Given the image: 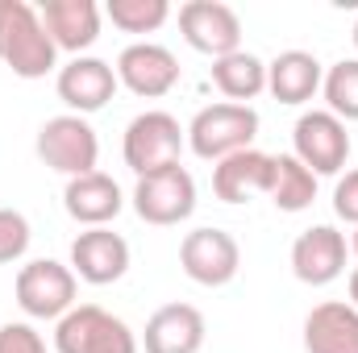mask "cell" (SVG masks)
Here are the masks:
<instances>
[{
  "label": "cell",
  "mask_w": 358,
  "mask_h": 353,
  "mask_svg": "<svg viewBox=\"0 0 358 353\" xmlns=\"http://www.w3.org/2000/svg\"><path fill=\"white\" fill-rule=\"evenodd\" d=\"M0 63L21 80H42L59 67V46L25 0H0Z\"/></svg>",
  "instance_id": "obj_1"
},
{
  "label": "cell",
  "mask_w": 358,
  "mask_h": 353,
  "mask_svg": "<svg viewBox=\"0 0 358 353\" xmlns=\"http://www.w3.org/2000/svg\"><path fill=\"white\" fill-rule=\"evenodd\" d=\"M255 133H259V112L250 104H208L192 117L187 125V146L196 158L204 163H221L229 154H242L255 146Z\"/></svg>",
  "instance_id": "obj_2"
},
{
  "label": "cell",
  "mask_w": 358,
  "mask_h": 353,
  "mask_svg": "<svg viewBox=\"0 0 358 353\" xmlns=\"http://www.w3.org/2000/svg\"><path fill=\"white\" fill-rule=\"evenodd\" d=\"M183 142H187V129L176 117L163 112V108H150V112L129 121L121 154H125V167L142 179V175H155V171H167V167H179Z\"/></svg>",
  "instance_id": "obj_3"
},
{
  "label": "cell",
  "mask_w": 358,
  "mask_h": 353,
  "mask_svg": "<svg viewBox=\"0 0 358 353\" xmlns=\"http://www.w3.org/2000/svg\"><path fill=\"white\" fill-rule=\"evenodd\" d=\"M55 350L59 353H138V337L129 324L96 303H76L59 329H55Z\"/></svg>",
  "instance_id": "obj_4"
},
{
  "label": "cell",
  "mask_w": 358,
  "mask_h": 353,
  "mask_svg": "<svg viewBox=\"0 0 358 353\" xmlns=\"http://www.w3.org/2000/svg\"><path fill=\"white\" fill-rule=\"evenodd\" d=\"M17 303L25 316L34 320H63L71 308H76V291H80V278L76 270L55 258H38V262H25L17 270Z\"/></svg>",
  "instance_id": "obj_5"
},
{
  "label": "cell",
  "mask_w": 358,
  "mask_h": 353,
  "mask_svg": "<svg viewBox=\"0 0 358 353\" xmlns=\"http://www.w3.org/2000/svg\"><path fill=\"white\" fill-rule=\"evenodd\" d=\"M38 158L50 171H59V175H67V179L92 175L96 158H100V137L88 125V117H76V112L50 117L38 129Z\"/></svg>",
  "instance_id": "obj_6"
},
{
  "label": "cell",
  "mask_w": 358,
  "mask_h": 353,
  "mask_svg": "<svg viewBox=\"0 0 358 353\" xmlns=\"http://www.w3.org/2000/svg\"><path fill=\"white\" fill-rule=\"evenodd\" d=\"M292 154L313 171V175H338L350 158V133L346 121H338L329 108H313L296 121L292 129Z\"/></svg>",
  "instance_id": "obj_7"
},
{
  "label": "cell",
  "mask_w": 358,
  "mask_h": 353,
  "mask_svg": "<svg viewBox=\"0 0 358 353\" xmlns=\"http://www.w3.org/2000/svg\"><path fill=\"white\" fill-rule=\"evenodd\" d=\"M134 212L146 225H179L196 212V179L183 167H167L155 175H142L134 187Z\"/></svg>",
  "instance_id": "obj_8"
},
{
  "label": "cell",
  "mask_w": 358,
  "mask_h": 353,
  "mask_svg": "<svg viewBox=\"0 0 358 353\" xmlns=\"http://www.w3.org/2000/svg\"><path fill=\"white\" fill-rule=\"evenodd\" d=\"M179 266L192 283L200 287H225L234 283L238 266H242V250L234 241V233L225 229H192L179 246Z\"/></svg>",
  "instance_id": "obj_9"
},
{
  "label": "cell",
  "mask_w": 358,
  "mask_h": 353,
  "mask_svg": "<svg viewBox=\"0 0 358 353\" xmlns=\"http://www.w3.org/2000/svg\"><path fill=\"white\" fill-rule=\"evenodd\" d=\"M179 29H183V42L208 59H225L242 50V21L221 0H187L179 8Z\"/></svg>",
  "instance_id": "obj_10"
},
{
  "label": "cell",
  "mask_w": 358,
  "mask_h": 353,
  "mask_svg": "<svg viewBox=\"0 0 358 353\" xmlns=\"http://www.w3.org/2000/svg\"><path fill=\"white\" fill-rule=\"evenodd\" d=\"M117 80L134 96L159 100L179 84V59L159 42H134L117 54Z\"/></svg>",
  "instance_id": "obj_11"
},
{
  "label": "cell",
  "mask_w": 358,
  "mask_h": 353,
  "mask_svg": "<svg viewBox=\"0 0 358 353\" xmlns=\"http://www.w3.org/2000/svg\"><path fill=\"white\" fill-rule=\"evenodd\" d=\"M55 88H59V100H63L76 117H88V112H100V108L117 96L121 80H117V67H108L104 59L80 54V59H71L67 67H59Z\"/></svg>",
  "instance_id": "obj_12"
},
{
  "label": "cell",
  "mask_w": 358,
  "mask_h": 353,
  "mask_svg": "<svg viewBox=\"0 0 358 353\" xmlns=\"http://www.w3.org/2000/svg\"><path fill=\"white\" fill-rule=\"evenodd\" d=\"M346 270V237L334 225H313L292 241V274L308 287H325Z\"/></svg>",
  "instance_id": "obj_13"
},
{
  "label": "cell",
  "mask_w": 358,
  "mask_h": 353,
  "mask_svg": "<svg viewBox=\"0 0 358 353\" xmlns=\"http://www.w3.org/2000/svg\"><path fill=\"white\" fill-rule=\"evenodd\" d=\"M71 270L92 287H108L129 270V241L113 229H88L71 241Z\"/></svg>",
  "instance_id": "obj_14"
},
{
  "label": "cell",
  "mask_w": 358,
  "mask_h": 353,
  "mask_svg": "<svg viewBox=\"0 0 358 353\" xmlns=\"http://www.w3.org/2000/svg\"><path fill=\"white\" fill-rule=\"evenodd\" d=\"M63 208H67L71 220H80V225H88V229H104L108 220L121 216L125 195H121V187H117L113 175L92 171V175L67 179V187H63Z\"/></svg>",
  "instance_id": "obj_15"
},
{
  "label": "cell",
  "mask_w": 358,
  "mask_h": 353,
  "mask_svg": "<svg viewBox=\"0 0 358 353\" xmlns=\"http://www.w3.org/2000/svg\"><path fill=\"white\" fill-rule=\"evenodd\" d=\"M146 353H200L204 345V316L192 303H163L142 333Z\"/></svg>",
  "instance_id": "obj_16"
},
{
  "label": "cell",
  "mask_w": 358,
  "mask_h": 353,
  "mask_svg": "<svg viewBox=\"0 0 358 353\" xmlns=\"http://www.w3.org/2000/svg\"><path fill=\"white\" fill-rule=\"evenodd\" d=\"M308 353H358V308L346 299H325L304 316Z\"/></svg>",
  "instance_id": "obj_17"
},
{
  "label": "cell",
  "mask_w": 358,
  "mask_h": 353,
  "mask_svg": "<svg viewBox=\"0 0 358 353\" xmlns=\"http://www.w3.org/2000/svg\"><path fill=\"white\" fill-rule=\"evenodd\" d=\"M38 13H42L46 33L55 38V46L71 50L76 59L100 38V8L92 0H46Z\"/></svg>",
  "instance_id": "obj_18"
},
{
  "label": "cell",
  "mask_w": 358,
  "mask_h": 353,
  "mask_svg": "<svg viewBox=\"0 0 358 353\" xmlns=\"http://www.w3.org/2000/svg\"><path fill=\"white\" fill-rule=\"evenodd\" d=\"M321 84H325V71L308 50H283L267 63V91L279 104H304L321 91Z\"/></svg>",
  "instance_id": "obj_19"
},
{
  "label": "cell",
  "mask_w": 358,
  "mask_h": 353,
  "mask_svg": "<svg viewBox=\"0 0 358 353\" xmlns=\"http://www.w3.org/2000/svg\"><path fill=\"white\" fill-rule=\"evenodd\" d=\"M267 179H271V154L250 146V150L229 154L213 167V191L225 204H246V195H255V191L267 195Z\"/></svg>",
  "instance_id": "obj_20"
},
{
  "label": "cell",
  "mask_w": 358,
  "mask_h": 353,
  "mask_svg": "<svg viewBox=\"0 0 358 353\" xmlns=\"http://www.w3.org/2000/svg\"><path fill=\"white\" fill-rule=\"evenodd\" d=\"M267 200L279 212H304L317 200V175L296 154H271Z\"/></svg>",
  "instance_id": "obj_21"
},
{
  "label": "cell",
  "mask_w": 358,
  "mask_h": 353,
  "mask_svg": "<svg viewBox=\"0 0 358 353\" xmlns=\"http://www.w3.org/2000/svg\"><path fill=\"white\" fill-rule=\"evenodd\" d=\"M213 84L221 96H229V104H250L267 91V63L250 50H234L225 59H213Z\"/></svg>",
  "instance_id": "obj_22"
},
{
  "label": "cell",
  "mask_w": 358,
  "mask_h": 353,
  "mask_svg": "<svg viewBox=\"0 0 358 353\" xmlns=\"http://www.w3.org/2000/svg\"><path fill=\"white\" fill-rule=\"evenodd\" d=\"M325 100L338 121H358V59H342L325 71Z\"/></svg>",
  "instance_id": "obj_23"
},
{
  "label": "cell",
  "mask_w": 358,
  "mask_h": 353,
  "mask_svg": "<svg viewBox=\"0 0 358 353\" xmlns=\"http://www.w3.org/2000/svg\"><path fill=\"white\" fill-rule=\"evenodd\" d=\"M108 21L125 33H155L167 17H171V4L167 0H108Z\"/></svg>",
  "instance_id": "obj_24"
},
{
  "label": "cell",
  "mask_w": 358,
  "mask_h": 353,
  "mask_svg": "<svg viewBox=\"0 0 358 353\" xmlns=\"http://www.w3.org/2000/svg\"><path fill=\"white\" fill-rule=\"evenodd\" d=\"M29 250V220L17 208H0V266L21 262Z\"/></svg>",
  "instance_id": "obj_25"
},
{
  "label": "cell",
  "mask_w": 358,
  "mask_h": 353,
  "mask_svg": "<svg viewBox=\"0 0 358 353\" xmlns=\"http://www.w3.org/2000/svg\"><path fill=\"white\" fill-rule=\"evenodd\" d=\"M0 353H46V341L34 324L8 320V324H0Z\"/></svg>",
  "instance_id": "obj_26"
},
{
  "label": "cell",
  "mask_w": 358,
  "mask_h": 353,
  "mask_svg": "<svg viewBox=\"0 0 358 353\" xmlns=\"http://www.w3.org/2000/svg\"><path fill=\"white\" fill-rule=\"evenodd\" d=\"M334 212H338L346 225L358 229V167L338 179V187H334Z\"/></svg>",
  "instance_id": "obj_27"
},
{
  "label": "cell",
  "mask_w": 358,
  "mask_h": 353,
  "mask_svg": "<svg viewBox=\"0 0 358 353\" xmlns=\"http://www.w3.org/2000/svg\"><path fill=\"white\" fill-rule=\"evenodd\" d=\"M350 303L358 308V266L350 270Z\"/></svg>",
  "instance_id": "obj_28"
},
{
  "label": "cell",
  "mask_w": 358,
  "mask_h": 353,
  "mask_svg": "<svg viewBox=\"0 0 358 353\" xmlns=\"http://www.w3.org/2000/svg\"><path fill=\"white\" fill-rule=\"evenodd\" d=\"M350 246H355V254H358V229H355V241H350Z\"/></svg>",
  "instance_id": "obj_29"
},
{
  "label": "cell",
  "mask_w": 358,
  "mask_h": 353,
  "mask_svg": "<svg viewBox=\"0 0 358 353\" xmlns=\"http://www.w3.org/2000/svg\"><path fill=\"white\" fill-rule=\"evenodd\" d=\"M355 50H358V21H355Z\"/></svg>",
  "instance_id": "obj_30"
}]
</instances>
